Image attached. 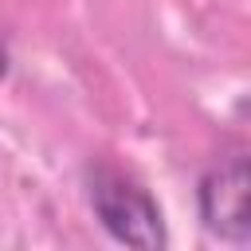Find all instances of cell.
<instances>
[{"label": "cell", "instance_id": "6da1fadb", "mask_svg": "<svg viewBox=\"0 0 251 251\" xmlns=\"http://www.w3.org/2000/svg\"><path fill=\"white\" fill-rule=\"evenodd\" d=\"M86 196L110 239L137 247V251L169 247V231H165V216H161L157 200L149 196V188H141L122 169L94 161L86 173Z\"/></svg>", "mask_w": 251, "mask_h": 251}, {"label": "cell", "instance_id": "7a4b0ae2", "mask_svg": "<svg viewBox=\"0 0 251 251\" xmlns=\"http://www.w3.org/2000/svg\"><path fill=\"white\" fill-rule=\"evenodd\" d=\"M196 212L212 239L227 247L251 243V153H227L200 173Z\"/></svg>", "mask_w": 251, "mask_h": 251}]
</instances>
